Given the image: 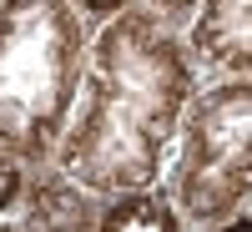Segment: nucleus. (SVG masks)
<instances>
[{"label":"nucleus","instance_id":"9b49d317","mask_svg":"<svg viewBox=\"0 0 252 232\" xmlns=\"http://www.w3.org/2000/svg\"><path fill=\"white\" fill-rule=\"evenodd\" d=\"M0 232H26V227H20V222H0Z\"/></svg>","mask_w":252,"mask_h":232},{"label":"nucleus","instance_id":"7ed1b4c3","mask_svg":"<svg viewBox=\"0 0 252 232\" xmlns=\"http://www.w3.org/2000/svg\"><path fill=\"white\" fill-rule=\"evenodd\" d=\"M166 192L192 227L252 212V81H202L166 166Z\"/></svg>","mask_w":252,"mask_h":232},{"label":"nucleus","instance_id":"423d86ee","mask_svg":"<svg viewBox=\"0 0 252 232\" xmlns=\"http://www.w3.org/2000/svg\"><path fill=\"white\" fill-rule=\"evenodd\" d=\"M96 232H192V222L182 217V207L166 192V182H157V187H136V192L106 197Z\"/></svg>","mask_w":252,"mask_h":232},{"label":"nucleus","instance_id":"9d476101","mask_svg":"<svg viewBox=\"0 0 252 232\" xmlns=\"http://www.w3.org/2000/svg\"><path fill=\"white\" fill-rule=\"evenodd\" d=\"M192 232H252V212L222 217V222H207V227H192Z\"/></svg>","mask_w":252,"mask_h":232},{"label":"nucleus","instance_id":"6e6552de","mask_svg":"<svg viewBox=\"0 0 252 232\" xmlns=\"http://www.w3.org/2000/svg\"><path fill=\"white\" fill-rule=\"evenodd\" d=\"M71 5L91 20V26H106V20H116V15H126L131 5H141V0H71Z\"/></svg>","mask_w":252,"mask_h":232},{"label":"nucleus","instance_id":"20e7f679","mask_svg":"<svg viewBox=\"0 0 252 232\" xmlns=\"http://www.w3.org/2000/svg\"><path fill=\"white\" fill-rule=\"evenodd\" d=\"M187 46L202 81H252V0H202L187 20Z\"/></svg>","mask_w":252,"mask_h":232},{"label":"nucleus","instance_id":"39448f33","mask_svg":"<svg viewBox=\"0 0 252 232\" xmlns=\"http://www.w3.org/2000/svg\"><path fill=\"white\" fill-rule=\"evenodd\" d=\"M101 207H106V197L81 187L56 162H40V166H31L26 202H20L15 222L26 232H96L101 227Z\"/></svg>","mask_w":252,"mask_h":232},{"label":"nucleus","instance_id":"f03ea898","mask_svg":"<svg viewBox=\"0 0 252 232\" xmlns=\"http://www.w3.org/2000/svg\"><path fill=\"white\" fill-rule=\"evenodd\" d=\"M96 26L71 0H0V157L56 162Z\"/></svg>","mask_w":252,"mask_h":232},{"label":"nucleus","instance_id":"f257e3e1","mask_svg":"<svg viewBox=\"0 0 252 232\" xmlns=\"http://www.w3.org/2000/svg\"><path fill=\"white\" fill-rule=\"evenodd\" d=\"M197 91L202 71L192 61L187 31L152 5H131L91 35L81 101L61 136L56 166L96 197L166 182Z\"/></svg>","mask_w":252,"mask_h":232},{"label":"nucleus","instance_id":"0eeeda50","mask_svg":"<svg viewBox=\"0 0 252 232\" xmlns=\"http://www.w3.org/2000/svg\"><path fill=\"white\" fill-rule=\"evenodd\" d=\"M26 182H31V166L26 162L0 157V222H15L20 202H26Z\"/></svg>","mask_w":252,"mask_h":232},{"label":"nucleus","instance_id":"1a4fd4ad","mask_svg":"<svg viewBox=\"0 0 252 232\" xmlns=\"http://www.w3.org/2000/svg\"><path fill=\"white\" fill-rule=\"evenodd\" d=\"M141 5H152L157 15H166L172 26H182V31H187V20L197 15V5H202V0H141Z\"/></svg>","mask_w":252,"mask_h":232}]
</instances>
